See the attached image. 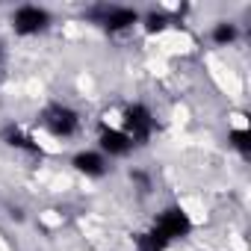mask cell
<instances>
[{
	"label": "cell",
	"mask_w": 251,
	"mask_h": 251,
	"mask_svg": "<svg viewBox=\"0 0 251 251\" xmlns=\"http://www.w3.org/2000/svg\"><path fill=\"white\" fill-rule=\"evenodd\" d=\"M36 121H39V127L50 136V139H56V142H71V139H77L80 133H83V112L74 106V103H68V100H48L42 109H39V115H36Z\"/></svg>",
	"instance_id": "1"
},
{
	"label": "cell",
	"mask_w": 251,
	"mask_h": 251,
	"mask_svg": "<svg viewBox=\"0 0 251 251\" xmlns=\"http://www.w3.org/2000/svg\"><path fill=\"white\" fill-rule=\"evenodd\" d=\"M118 127L130 136V142L139 151V148H148L154 142V136L160 133V121H157V112L151 109V103L127 100L118 112Z\"/></svg>",
	"instance_id": "2"
},
{
	"label": "cell",
	"mask_w": 251,
	"mask_h": 251,
	"mask_svg": "<svg viewBox=\"0 0 251 251\" xmlns=\"http://www.w3.org/2000/svg\"><path fill=\"white\" fill-rule=\"evenodd\" d=\"M139 9L136 6H124V3H98L92 9H86V21L95 24L103 36L118 39L127 36L133 30H139Z\"/></svg>",
	"instance_id": "3"
},
{
	"label": "cell",
	"mask_w": 251,
	"mask_h": 251,
	"mask_svg": "<svg viewBox=\"0 0 251 251\" xmlns=\"http://www.w3.org/2000/svg\"><path fill=\"white\" fill-rule=\"evenodd\" d=\"M53 12L42 3H18L9 12V30L15 39H39L53 30Z\"/></svg>",
	"instance_id": "4"
},
{
	"label": "cell",
	"mask_w": 251,
	"mask_h": 251,
	"mask_svg": "<svg viewBox=\"0 0 251 251\" xmlns=\"http://www.w3.org/2000/svg\"><path fill=\"white\" fill-rule=\"evenodd\" d=\"M148 227H151L157 236H163L169 245H175V242H183L186 236H192L195 219L189 216V210H186L183 204H166V207H160V210L154 213V219H151Z\"/></svg>",
	"instance_id": "5"
},
{
	"label": "cell",
	"mask_w": 251,
	"mask_h": 251,
	"mask_svg": "<svg viewBox=\"0 0 251 251\" xmlns=\"http://www.w3.org/2000/svg\"><path fill=\"white\" fill-rule=\"evenodd\" d=\"M0 145L21 154V157H30L36 163H42L48 157V148L39 142V136L30 127H24L21 121H3L0 124Z\"/></svg>",
	"instance_id": "6"
},
{
	"label": "cell",
	"mask_w": 251,
	"mask_h": 251,
	"mask_svg": "<svg viewBox=\"0 0 251 251\" xmlns=\"http://www.w3.org/2000/svg\"><path fill=\"white\" fill-rule=\"evenodd\" d=\"M95 148L112 163V160H127L136 154V145L130 142V136L124 133L118 124H106L100 121L98 124V133H95Z\"/></svg>",
	"instance_id": "7"
},
{
	"label": "cell",
	"mask_w": 251,
	"mask_h": 251,
	"mask_svg": "<svg viewBox=\"0 0 251 251\" xmlns=\"http://www.w3.org/2000/svg\"><path fill=\"white\" fill-rule=\"evenodd\" d=\"M68 166L74 169V175L86 177V180H103L112 172V163L98 151V148H77L68 160Z\"/></svg>",
	"instance_id": "8"
},
{
	"label": "cell",
	"mask_w": 251,
	"mask_h": 251,
	"mask_svg": "<svg viewBox=\"0 0 251 251\" xmlns=\"http://www.w3.org/2000/svg\"><path fill=\"white\" fill-rule=\"evenodd\" d=\"M207 39H210L213 48H233V45L242 39V27H239L233 18H219V21H213Z\"/></svg>",
	"instance_id": "9"
},
{
	"label": "cell",
	"mask_w": 251,
	"mask_h": 251,
	"mask_svg": "<svg viewBox=\"0 0 251 251\" xmlns=\"http://www.w3.org/2000/svg\"><path fill=\"white\" fill-rule=\"evenodd\" d=\"M172 24H175V21H172V15H169L166 9H160V6H151V9H145V12L139 15V30H142L148 39L163 36Z\"/></svg>",
	"instance_id": "10"
},
{
	"label": "cell",
	"mask_w": 251,
	"mask_h": 251,
	"mask_svg": "<svg viewBox=\"0 0 251 251\" xmlns=\"http://www.w3.org/2000/svg\"><path fill=\"white\" fill-rule=\"evenodd\" d=\"M227 148L233 154H239V160L251 157V130H248V124H233V127H227Z\"/></svg>",
	"instance_id": "11"
},
{
	"label": "cell",
	"mask_w": 251,
	"mask_h": 251,
	"mask_svg": "<svg viewBox=\"0 0 251 251\" xmlns=\"http://www.w3.org/2000/svg\"><path fill=\"white\" fill-rule=\"evenodd\" d=\"M127 177H130V183H133V189H136L139 195H151V192H154V177H151V172H145L142 166H133V169L127 172Z\"/></svg>",
	"instance_id": "12"
},
{
	"label": "cell",
	"mask_w": 251,
	"mask_h": 251,
	"mask_svg": "<svg viewBox=\"0 0 251 251\" xmlns=\"http://www.w3.org/2000/svg\"><path fill=\"white\" fill-rule=\"evenodd\" d=\"M6 62V48H3V42H0V65Z\"/></svg>",
	"instance_id": "13"
}]
</instances>
